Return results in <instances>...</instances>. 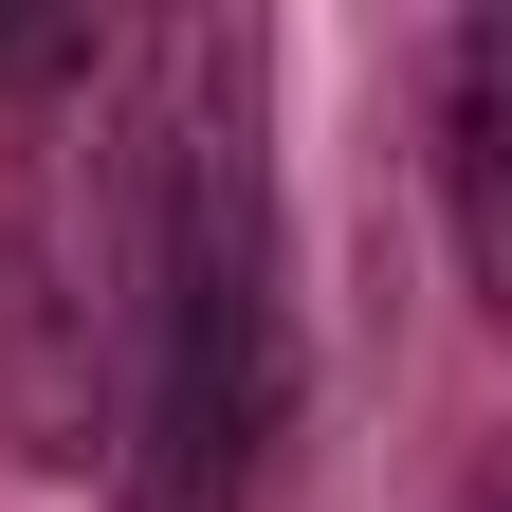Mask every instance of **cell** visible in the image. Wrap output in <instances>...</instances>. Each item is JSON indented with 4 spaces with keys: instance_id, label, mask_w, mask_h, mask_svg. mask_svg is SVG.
Wrapping results in <instances>:
<instances>
[{
    "instance_id": "5b68a950",
    "label": "cell",
    "mask_w": 512,
    "mask_h": 512,
    "mask_svg": "<svg viewBox=\"0 0 512 512\" xmlns=\"http://www.w3.org/2000/svg\"><path fill=\"white\" fill-rule=\"evenodd\" d=\"M458 512H512V439H476V476H458Z\"/></svg>"
},
{
    "instance_id": "7a4b0ae2",
    "label": "cell",
    "mask_w": 512,
    "mask_h": 512,
    "mask_svg": "<svg viewBox=\"0 0 512 512\" xmlns=\"http://www.w3.org/2000/svg\"><path fill=\"white\" fill-rule=\"evenodd\" d=\"M147 256H165V37H74L19 92L0 147V458L92 476L147 366Z\"/></svg>"
},
{
    "instance_id": "277c9868",
    "label": "cell",
    "mask_w": 512,
    "mask_h": 512,
    "mask_svg": "<svg viewBox=\"0 0 512 512\" xmlns=\"http://www.w3.org/2000/svg\"><path fill=\"white\" fill-rule=\"evenodd\" d=\"M74 37H92V19H19V0H0V92H37V74H55Z\"/></svg>"
},
{
    "instance_id": "3957f363",
    "label": "cell",
    "mask_w": 512,
    "mask_h": 512,
    "mask_svg": "<svg viewBox=\"0 0 512 512\" xmlns=\"http://www.w3.org/2000/svg\"><path fill=\"white\" fill-rule=\"evenodd\" d=\"M439 220H458V293L512 348V0L439 37Z\"/></svg>"
},
{
    "instance_id": "6da1fadb",
    "label": "cell",
    "mask_w": 512,
    "mask_h": 512,
    "mask_svg": "<svg viewBox=\"0 0 512 512\" xmlns=\"http://www.w3.org/2000/svg\"><path fill=\"white\" fill-rule=\"evenodd\" d=\"M293 421V293H275V147H256V19L165 37V256L147 366L110 421V512H256Z\"/></svg>"
}]
</instances>
